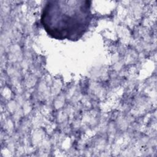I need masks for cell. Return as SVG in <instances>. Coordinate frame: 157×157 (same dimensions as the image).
I'll list each match as a JSON object with an SVG mask.
<instances>
[{
    "label": "cell",
    "instance_id": "cell-1",
    "mask_svg": "<svg viewBox=\"0 0 157 157\" xmlns=\"http://www.w3.org/2000/svg\"><path fill=\"white\" fill-rule=\"evenodd\" d=\"M90 1H50L44 6L40 22L47 33L58 39L77 40L92 19Z\"/></svg>",
    "mask_w": 157,
    "mask_h": 157
}]
</instances>
